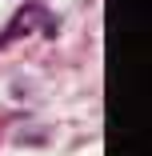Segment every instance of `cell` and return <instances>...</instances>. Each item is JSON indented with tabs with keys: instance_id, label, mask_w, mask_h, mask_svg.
<instances>
[{
	"instance_id": "cell-1",
	"label": "cell",
	"mask_w": 152,
	"mask_h": 156,
	"mask_svg": "<svg viewBox=\"0 0 152 156\" xmlns=\"http://www.w3.org/2000/svg\"><path fill=\"white\" fill-rule=\"evenodd\" d=\"M32 24H40V12H36V8H24V12H20V16H16V20H12L8 28H4V36H0V44H8V40L24 36V32H28Z\"/></svg>"
}]
</instances>
